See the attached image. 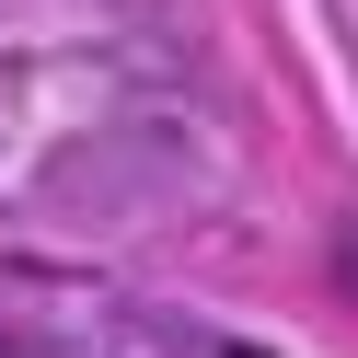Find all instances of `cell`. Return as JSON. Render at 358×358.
Instances as JSON below:
<instances>
[{
	"label": "cell",
	"instance_id": "1",
	"mask_svg": "<svg viewBox=\"0 0 358 358\" xmlns=\"http://www.w3.org/2000/svg\"><path fill=\"white\" fill-rule=\"evenodd\" d=\"M231 358H266V347H231Z\"/></svg>",
	"mask_w": 358,
	"mask_h": 358
}]
</instances>
